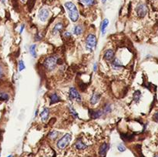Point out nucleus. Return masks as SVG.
<instances>
[{"label": "nucleus", "mask_w": 158, "mask_h": 157, "mask_svg": "<svg viewBox=\"0 0 158 157\" xmlns=\"http://www.w3.org/2000/svg\"><path fill=\"white\" fill-rule=\"evenodd\" d=\"M67 12L69 18L72 22H76L79 19L80 15H79V11L76 6V5L72 3V2H67L64 4Z\"/></svg>", "instance_id": "nucleus-1"}, {"label": "nucleus", "mask_w": 158, "mask_h": 157, "mask_svg": "<svg viewBox=\"0 0 158 157\" xmlns=\"http://www.w3.org/2000/svg\"><path fill=\"white\" fill-rule=\"evenodd\" d=\"M57 57L56 56H50L45 59L43 66L48 72H53L57 67Z\"/></svg>", "instance_id": "nucleus-2"}, {"label": "nucleus", "mask_w": 158, "mask_h": 157, "mask_svg": "<svg viewBox=\"0 0 158 157\" xmlns=\"http://www.w3.org/2000/svg\"><path fill=\"white\" fill-rule=\"evenodd\" d=\"M96 44H97L96 36L93 33L89 34L87 36L86 41H85V48H86V49L90 53L93 52V50L96 49Z\"/></svg>", "instance_id": "nucleus-3"}, {"label": "nucleus", "mask_w": 158, "mask_h": 157, "mask_svg": "<svg viewBox=\"0 0 158 157\" xmlns=\"http://www.w3.org/2000/svg\"><path fill=\"white\" fill-rule=\"evenodd\" d=\"M71 140H72V135L69 133H66L57 141L56 146L59 149H64L69 144Z\"/></svg>", "instance_id": "nucleus-4"}, {"label": "nucleus", "mask_w": 158, "mask_h": 157, "mask_svg": "<svg viewBox=\"0 0 158 157\" xmlns=\"http://www.w3.org/2000/svg\"><path fill=\"white\" fill-rule=\"evenodd\" d=\"M69 97L71 100H75L77 103H82V97L75 87H70L69 90Z\"/></svg>", "instance_id": "nucleus-5"}, {"label": "nucleus", "mask_w": 158, "mask_h": 157, "mask_svg": "<svg viewBox=\"0 0 158 157\" xmlns=\"http://www.w3.org/2000/svg\"><path fill=\"white\" fill-rule=\"evenodd\" d=\"M136 13L139 18L142 19L146 16L147 13V7L144 3H140L136 8Z\"/></svg>", "instance_id": "nucleus-6"}, {"label": "nucleus", "mask_w": 158, "mask_h": 157, "mask_svg": "<svg viewBox=\"0 0 158 157\" xmlns=\"http://www.w3.org/2000/svg\"><path fill=\"white\" fill-rule=\"evenodd\" d=\"M103 58L106 62H112V60L115 58V52L111 49H108L104 52Z\"/></svg>", "instance_id": "nucleus-7"}, {"label": "nucleus", "mask_w": 158, "mask_h": 157, "mask_svg": "<svg viewBox=\"0 0 158 157\" xmlns=\"http://www.w3.org/2000/svg\"><path fill=\"white\" fill-rule=\"evenodd\" d=\"M49 16H50V12L47 9H42L38 14V18L40 19V21L45 22H46V20L48 19Z\"/></svg>", "instance_id": "nucleus-8"}, {"label": "nucleus", "mask_w": 158, "mask_h": 157, "mask_svg": "<svg viewBox=\"0 0 158 157\" xmlns=\"http://www.w3.org/2000/svg\"><path fill=\"white\" fill-rule=\"evenodd\" d=\"M89 116L90 118L96 119L103 116L102 110H89Z\"/></svg>", "instance_id": "nucleus-9"}, {"label": "nucleus", "mask_w": 158, "mask_h": 157, "mask_svg": "<svg viewBox=\"0 0 158 157\" xmlns=\"http://www.w3.org/2000/svg\"><path fill=\"white\" fill-rule=\"evenodd\" d=\"M63 28H64V26H63V22H57L54 26V27L53 28V29L51 31V34L53 35H56L59 34V32H61L63 31Z\"/></svg>", "instance_id": "nucleus-10"}, {"label": "nucleus", "mask_w": 158, "mask_h": 157, "mask_svg": "<svg viewBox=\"0 0 158 157\" xmlns=\"http://www.w3.org/2000/svg\"><path fill=\"white\" fill-rule=\"evenodd\" d=\"M111 66L113 70H120L124 67V65L118 58H114L111 62Z\"/></svg>", "instance_id": "nucleus-11"}, {"label": "nucleus", "mask_w": 158, "mask_h": 157, "mask_svg": "<svg viewBox=\"0 0 158 157\" xmlns=\"http://www.w3.org/2000/svg\"><path fill=\"white\" fill-rule=\"evenodd\" d=\"M101 99V95L99 92H94L92 95L90 96V102L92 106H94L96 104H97Z\"/></svg>", "instance_id": "nucleus-12"}, {"label": "nucleus", "mask_w": 158, "mask_h": 157, "mask_svg": "<svg viewBox=\"0 0 158 157\" xmlns=\"http://www.w3.org/2000/svg\"><path fill=\"white\" fill-rule=\"evenodd\" d=\"M109 149H110V145H109L108 143H106V142H103L100 146V149H99V155H100V156L105 157L106 155L107 151L109 150Z\"/></svg>", "instance_id": "nucleus-13"}, {"label": "nucleus", "mask_w": 158, "mask_h": 157, "mask_svg": "<svg viewBox=\"0 0 158 157\" xmlns=\"http://www.w3.org/2000/svg\"><path fill=\"white\" fill-rule=\"evenodd\" d=\"M49 99H50V104H56L57 102H59L61 101V98L56 92H53L50 95H49Z\"/></svg>", "instance_id": "nucleus-14"}, {"label": "nucleus", "mask_w": 158, "mask_h": 157, "mask_svg": "<svg viewBox=\"0 0 158 157\" xmlns=\"http://www.w3.org/2000/svg\"><path fill=\"white\" fill-rule=\"evenodd\" d=\"M50 109L49 108H45L44 110L40 113V119L43 123H46L50 117Z\"/></svg>", "instance_id": "nucleus-15"}, {"label": "nucleus", "mask_w": 158, "mask_h": 157, "mask_svg": "<svg viewBox=\"0 0 158 157\" xmlns=\"http://www.w3.org/2000/svg\"><path fill=\"white\" fill-rule=\"evenodd\" d=\"M102 111H103V115H107V114H110L112 111H113V106H112V104L110 103H105L103 106V109H102Z\"/></svg>", "instance_id": "nucleus-16"}, {"label": "nucleus", "mask_w": 158, "mask_h": 157, "mask_svg": "<svg viewBox=\"0 0 158 157\" xmlns=\"http://www.w3.org/2000/svg\"><path fill=\"white\" fill-rule=\"evenodd\" d=\"M75 147L78 150H84L87 148V145L85 144L81 139H79L75 143Z\"/></svg>", "instance_id": "nucleus-17"}, {"label": "nucleus", "mask_w": 158, "mask_h": 157, "mask_svg": "<svg viewBox=\"0 0 158 157\" xmlns=\"http://www.w3.org/2000/svg\"><path fill=\"white\" fill-rule=\"evenodd\" d=\"M108 25H109V20L107 19H104L101 23V26H100V31H101L102 35H104L106 34V27L108 26Z\"/></svg>", "instance_id": "nucleus-18"}, {"label": "nucleus", "mask_w": 158, "mask_h": 157, "mask_svg": "<svg viewBox=\"0 0 158 157\" xmlns=\"http://www.w3.org/2000/svg\"><path fill=\"white\" fill-rule=\"evenodd\" d=\"M141 95H142V94H141V92L140 90H136L134 92H133V101H134L135 103H137V104L139 103V102L141 99Z\"/></svg>", "instance_id": "nucleus-19"}, {"label": "nucleus", "mask_w": 158, "mask_h": 157, "mask_svg": "<svg viewBox=\"0 0 158 157\" xmlns=\"http://www.w3.org/2000/svg\"><path fill=\"white\" fill-rule=\"evenodd\" d=\"M83 31H84V28L82 25L79 24V25H76L74 29H73V33L76 35H80L83 33Z\"/></svg>", "instance_id": "nucleus-20"}, {"label": "nucleus", "mask_w": 158, "mask_h": 157, "mask_svg": "<svg viewBox=\"0 0 158 157\" xmlns=\"http://www.w3.org/2000/svg\"><path fill=\"white\" fill-rule=\"evenodd\" d=\"M120 136L124 142H130V141H132L133 139V134H129V133H127V134L122 133L120 135Z\"/></svg>", "instance_id": "nucleus-21"}, {"label": "nucleus", "mask_w": 158, "mask_h": 157, "mask_svg": "<svg viewBox=\"0 0 158 157\" xmlns=\"http://www.w3.org/2000/svg\"><path fill=\"white\" fill-rule=\"evenodd\" d=\"M29 53L33 58L37 57V53H36V45L35 44H32L29 46Z\"/></svg>", "instance_id": "nucleus-22"}, {"label": "nucleus", "mask_w": 158, "mask_h": 157, "mask_svg": "<svg viewBox=\"0 0 158 157\" xmlns=\"http://www.w3.org/2000/svg\"><path fill=\"white\" fill-rule=\"evenodd\" d=\"M59 134V132H57V131H56V130H53V131L50 132V133H49L48 137H49V139H52V140H55V139H56V138L58 137Z\"/></svg>", "instance_id": "nucleus-23"}, {"label": "nucleus", "mask_w": 158, "mask_h": 157, "mask_svg": "<svg viewBox=\"0 0 158 157\" xmlns=\"http://www.w3.org/2000/svg\"><path fill=\"white\" fill-rule=\"evenodd\" d=\"M9 99V95L6 92H1L0 93V101L6 102Z\"/></svg>", "instance_id": "nucleus-24"}, {"label": "nucleus", "mask_w": 158, "mask_h": 157, "mask_svg": "<svg viewBox=\"0 0 158 157\" xmlns=\"http://www.w3.org/2000/svg\"><path fill=\"white\" fill-rule=\"evenodd\" d=\"M69 112H70L71 115L72 116V117H73V118H75V119H77V118H79V116H78V114H77L76 111L75 110V109L73 108V106H72V105H69Z\"/></svg>", "instance_id": "nucleus-25"}, {"label": "nucleus", "mask_w": 158, "mask_h": 157, "mask_svg": "<svg viewBox=\"0 0 158 157\" xmlns=\"http://www.w3.org/2000/svg\"><path fill=\"white\" fill-rule=\"evenodd\" d=\"M83 5L87 6H92L96 3L95 0H82L81 1Z\"/></svg>", "instance_id": "nucleus-26"}, {"label": "nucleus", "mask_w": 158, "mask_h": 157, "mask_svg": "<svg viewBox=\"0 0 158 157\" xmlns=\"http://www.w3.org/2000/svg\"><path fill=\"white\" fill-rule=\"evenodd\" d=\"M25 69H26L25 63H24V62L22 61V60H19V71L21 72Z\"/></svg>", "instance_id": "nucleus-27"}, {"label": "nucleus", "mask_w": 158, "mask_h": 157, "mask_svg": "<svg viewBox=\"0 0 158 157\" xmlns=\"http://www.w3.org/2000/svg\"><path fill=\"white\" fill-rule=\"evenodd\" d=\"M35 0H28V8H29V10H31L34 5H35Z\"/></svg>", "instance_id": "nucleus-28"}, {"label": "nucleus", "mask_w": 158, "mask_h": 157, "mask_svg": "<svg viewBox=\"0 0 158 157\" xmlns=\"http://www.w3.org/2000/svg\"><path fill=\"white\" fill-rule=\"evenodd\" d=\"M117 149L120 152H123L126 151V147L124 146V145H123V144H119L118 146H117Z\"/></svg>", "instance_id": "nucleus-29"}, {"label": "nucleus", "mask_w": 158, "mask_h": 157, "mask_svg": "<svg viewBox=\"0 0 158 157\" xmlns=\"http://www.w3.org/2000/svg\"><path fill=\"white\" fill-rule=\"evenodd\" d=\"M43 38V36H41V33L40 32H37L35 34V41H40Z\"/></svg>", "instance_id": "nucleus-30"}, {"label": "nucleus", "mask_w": 158, "mask_h": 157, "mask_svg": "<svg viewBox=\"0 0 158 157\" xmlns=\"http://www.w3.org/2000/svg\"><path fill=\"white\" fill-rule=\"evenodd\" d=\"M3 76H4V70H3L2 65L0 64V79L3 78Z\"/></svg>", "instance_id": "nucleus-31"}, {"label": "nucleus", "mask_w": 158, "mask_h": 157, "mask_svg": "<svg viewBox=\"0 0 158 157\" xmlns=\"http://www.w3.org/2000/svg\"><path fill=\"white\" fill-rule=\"evenodd\" d=\"M153 120L154 122H156V123H158V112L155 113L154 115L153 116Z\"/></svg>", "instance_id": "nucleus-32"}, {"label": "nucleus", "mask_w": 158, "mask_h": 157, "mask_svg": "<svg viewBox=\"0 0 158 157\" xmlns=\"http://www.w3.org/2000/svg\"><path fill=\"white\" fill-rule=\"evenodd\" d=\"M63 36L66 39H69V38H70L72 36V34L69 32H65L64 34H63Z\"/></svg>", "instance_id": "nucleus-33"}, {"label": "nucleus", "mask_w": 158, "mask_h": 157, "mask_svg": "<svg viewBox=\"0 0 158 157\" xmlns=\"http://www.w3.org/2000/svg\"><path fill=\"white\" fill-rule=\"evenodd\" d=\"M97 69H98V63H96L94 64V66H93V70H94V72H96L97 71Z\"/></svg>", "instance_id": "nucleus-34"}, {"label": "nucleus", "mask_w": 158, "mask_h": 157, "mask_svg": "<svg viewBox=\"0 0 158 157\" xmlns=\"http://www.w3.org/2000/svg\"><path fill=\"white\" fill-rule=\"evenodd\" d=\"M24 28H25V25H24V24H22V25L21 26V28H20V31H19V33L21 34L22 32H23V30H24Z\"/></svg>", "instance_id": "nucleus-35"}, {"label": "nucleus", "mask_w": 158, "mask_h": 157, "mask_svg": "<svg viewBox=\"0 0 158 157\" xmlns=\"http://www.w3.org/2000/svg\"><path fill=\"white\" fill-rule=\"evenodd\" d=\"M102 2H103V3H105L106 2V0H102Z\"/></svg>", "instance_id": "nucleus-36"}, {"label": "nucleus", "mask_w": 158, "mask_h": 157, "mask_svg": "<svg viewBox=\"0 0 158 157\" xmlns=\"http://www.w3.org/2000/svg\"><path fill=\"white\" fill-rule=\"evenodd\" d=\"M7 157H13V155H8Z\"/></svg>", "instance_id": "nucleus-37"}, {"label": "nucleus", "mask_w": 158, "mask_h": 157, "mask_svg": "<svg viewBox=\"0 0 158 157\" xmlns=\"http://www.w3.org/2000/svg\"><path fill=\"white\" fill-rule=\"evenodd\" d=\"M21 1H22V3H26V0H21Z\"/></svg>", "instance_id": "nucleus-38"}, {"label": "nucleus", "mask_w": 158, "mask_h": 157, "mask_svg": "<svg viewBox=\"0 0 158 157\" xmlns=\"http://www.w3.org/2000/svg\"><path fill=\"white\" fill-rule=\"evenodd\" d=\"M156 157H158V156H156Z\"/></svg>", "instance_id": "nucleus-39"}]
</instances>
